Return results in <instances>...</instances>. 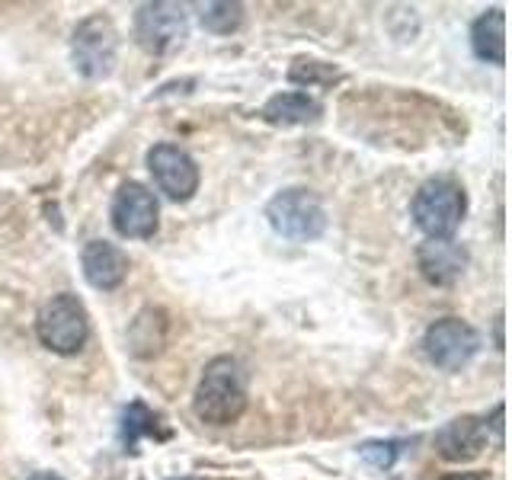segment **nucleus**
<instances>
[{"instance_id": "nucleus-13", "label": "nucleus", "mask_w": 512, "mask_h": 480, "mask_svg": "<svg viewBox=\"0 0 512 480\" xmlns=\"http://www.w3.org/2000/svg\"><path fill=\"white\" fill-rule=\"evenodd\" d=\"M324 106H320L314 96L301 93V90H282L276 96H269L266 106L260 109V116L269 125H282V128H292V125H308L317 122Z\"/></svg>"}, {"instance_id": "nucleus-10", "label": "nucleus", "mask_w": 512, "mask_h": 480, "mask_svg": "<svg viewBox=\"0 0 512 480\" xmlns=\"http://www.w3.org/2000/svg\"><path fill=\"white\" fill-rule=\"evenodd\" d=\"M490 442V423L480 416H458L436 432V452L445 461H474Z\"/></svg>"}, {"instance_id": "nucleus-15", "label": "nucleus", "mask_w": 512, "mask_h": 480, "mask_svg": "<svg viewBox=\"0 0 512 480\" xmlns=\"http://www.w3.org/2000/svg\"><path fill=\"white\" fill-rule=\"evenodd\" d=\"M141 436H154V439H167V432L160 429L157 413L148 410V404L141 400H132L122 413V445L125 452H135V445L141 442Z\"/></svg>"}, {"instance_id": "nucleus-16", "label": "nucleus", "mask_w": 512, "mask_h": 480, "mask_svg": "<svg viewBox=\"0 0 512 480\" xmlns=\"http://www.w3.org/2000/svg\"><path fill=\"white\" fill-rule=\"evenodd\" d=\"M132 330H138V333L144 330V336H128V340H132V352H135V356H151V352H157L160 343H164L167 320H164V314H160V311L148 308V311H141L135 317Z\"/></svg>"}, {"instance_id": "nucleus-9", "label": "nucleus", "mask_w": 512, "mask_h": 480, "mask_svg": "<svg viewBox=\"0 0 512 480\" xmlns=\"http://www.w3.org/2000/svg\"><path fill=\"white\" fill-rule=\"evenodd\" d=\"M148 170L154 176L157 189L173 202H189L199 189V164L189 151L176 144H154L148 151Z\"/></svg>"}, {"instance_id": "nucleus-19", "label": "nucleus", "mask_w": 512, "mask_h": 480, "mask_svg": "<svg viewBox=\"0 0 512 480\" xmlns=\"http://www.w3.org/2000/svg\"><path fill=\"white\" fill-rule=\"evenodd\" d=\"M359 455H362V461L372 464V468L388 471L397 461L400 448H397V442H365V445H359Z\"/></svg>"}, {"instance_id": "nucleus-8", "label": "nucleus", "mask_w": 512, "mask_h": 480, "mask_svg": "<svg viewBox=\"0 0 512 480\" xmlns=\"http://www.w3.org/2000/svg\"><path fill=\"white\" fill-rule=\"evenodd\" d=\"M189 32L183 4H141L135 13L138 45L151 55H167L176 45H183Z\"/></svg>"}, {"instance_id": "nucleus-21", "label": "nucleus", "mask_w": 512, "mask_h": 480, "mask_svg": "<svg viewBox=\"0 0 512 480\" xmlns=\"http://www.w3.org/2000/svg\"><path fill=\"white\" fill-rule=\"evenodd\" d=\"M29 480H64L61 474H52V471H39V474H32Z\"/></svg>"}, {"instance_id": "nucleus-3", "label": "nucleus", "mask_w": 512, "mask_h": 480, "mask_svg": "<svg viewBox=\"0 0 512 480\" xmlns=\"http://www.w3.org/2000/svg\"><path fill=\"white\" fill-rule=\"evenodd\" d=\"M36 333L45 349L58 352V356H74V352L84 349L90 336V317L84 301L71 292L52 295L36 314Z\"/></svg>"}, {"instance_id": "nucleus-2", "label": "nucleus", "mask_w": 512, "mask_h": 480, "mask_svg": "<svg viewBox=\"0 0 512 480\" xmlns=\"http://www.w3.org/2000/svg\"><path fill=\"white\" fill-rule=\"evenodd\" d=\"M413 221L429 240H452L468 212L464 186L452 176H432L413 196Z\"/></svg>"}, {"instance_id": "nucleus-18", "label": "nucleus", "mask_w": 512, "mask_h": 480, "mask_svg": "<svg viewBox=\"0 0 512 480\" xmlns=\"http://www.w3.org/2000/svg\"><path fill=\"white\" fill-rule=\"evenodd\" d=\"M288 77L295 80V84H333V80H340L343 74L333 68V64H324V61H308V58H298L292 64V71H288Z\"/></svg>"}, {"instance_id": "nucleus-20", "label": "nucleus", "mask_w": 512, "mask_h": 480, "mask_svg": "<svg viewBox=\"0 0 512 480\" xmlns=\"http://www.w3.org/2000/svg\"><path fill=\"white\" fill-rule=\"evenodd\" d=\"M442 480H490L484 471H464V474H445Z\"/></svg>"}, {"instance_id": "nucleus-5", "label": "nucleus", "mask_w": 512, "mask_h": 480, "mask_svg": "<svg viewBox=\"0 0 512 480\" xmlns=\"http://www.w3.org/2000/svg\"><path fill=\"white\" fill-rule=\"evenodd\" d=\"M71 61L80 77L103 80L116 71L119 61V32L112 26L109 16L96 13L80 20L71 39Z\"/></svg>"}, {"instance_id": "nucleus-12", "label": "nucleus", "mask_w": 512, "mask_h": 480, "mask_svg": "<svg viewBox=\"0 0 512 480\" xmlns=\"http://www.w3.org/2000/svg\"><path fill=\"white\" fill-rule=\"evenodd\" d=\"M416 260H420L423 276L432 285H452L461 279L464 266H468V253H464L455 240H429V244H423L420 253H416Z\"/></svg>"}, {"instance_id": "nucleus-4", "label": "nucleus", "mask_w": 512, "mask_h": 480, "mask_svg": "<svg viewBox=\"0 0 512 480\" xmlns=\"http://www.w3.org/2000/svg\"><path fill=\"white\" fill-rule=\"evenodd\" d=\"M266 218L272 231L285 240H295V244H308V240H317L327 231L324 202H320L317 192L304 186L282 189L279 196H272L266 205Z\"/></svg>"}, {"instance_id": "nucleus-6", "label": "nucleus", "mask_w": 512, "mask_h": 480, "mask_svg": "<svg viewBox=\"0 0 512 480\" xmlns=\"http://www.w3.org/2000/svg\"><path fill=\"white\" fill-rule=\"evenodd\" d=\"M423 349L426 359L442 372H461L480 352V333L461 317H442L436 324H429Z\"/></svg>"}, {"instance_id": "nucleus-11", "label": "nucleus", "mask_w": 512, "mask_h": 480, "mask_svg": "<svg viewBox=\"0 0 512 480\" xmlns=\"http://www.w3.org/2000/svg\"><path fill=\"white\" fill-rule=\"evenodd\" d=\"M80 266H84V276L93 288L112 292L128 276V253L116 244H109V240H90L84 253H80Z\"/></svg>"}, {"instance_id": "nucleus-14", "label": "nucleus", "mask_w": 512, "mask_h": 480, "mask_svg": "<svg viewBox=\"0 0 512 480\" xmlns=\"http://www.w3.org/2000/svg\"><path fill=\"white\" fill-rule=\"evenodd\" d=\"M471 48L480 61L503 64L506 61V13L500 7L477 16L471 26Z\"/></svg>"}, {"instance_id": "nucleus-17", "label": "nucleus", "mask_w": 512, "mask_h": 480, "mask_svg": "<svg viewBox=\"0 0 512 480\" xmlns=\"http://www.w3.org/2000/svg\"><path fill=\"white\" fill-rule=\"evenodd\" d=\"M199 23L215 32V36H231V32L244 23V7L240 4H205L199 7Z\"/></svg>"}, {"instance_id": "nucleus-1", "label": "nucleus", "mask_w": 512, "mask_h": 480, "mask_svg": "<svg viewBox=\"0 0 512 480\" xmlns=\"http://www.w3.org/2000/svg\"><path fill=\"white\" fill-rule=\"evenodd\" d=\"M192 410L208 426H231L247 410V375L237 359L218 356L205 365Z\"/></svg>"}, {"instance_id": "nucleus-7", "label": "nucleus", "mask_w": 512, "mask_h": 480, "mask_svg": "<svg viewBox=\"0 0 512 480\" xmlns=\"http://www.w3.org/2000/svg\"><path fill=\"white\" fill-rule=\"evenodd\" d=\"M157 224L160 205L154 192L135 180L122 183L116 199H112V228H116V234L128 240H148L157 234Z\"/></svg>"}]
</instances>
